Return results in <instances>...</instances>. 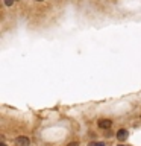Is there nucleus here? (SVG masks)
I'll use <instances>...</instances> for the list:
<instances>
[{"label":"nucleus","mask_w":141,"mask_h":146,"mask_svg":"<svg viewBox=\"0 0 141 146\" xmlns=\"http://www.w3.org/2000/svg\"><path fill=\"white\" fill-rule=\"evenodd\" d=\"M38 2H41V0H38Z\"/></svg>","instance_id":"obj_8"},{"label":"nucleus","mask_w":141,"mask_h":146,"mask_svg":"<svg viewBox=\"0 0 141 146\" xmlns=\"http://www.w3.org/2000/svg\"><path fill=\"white\" fill-rule=\"evenodd\" d=\"M68 146H77V143H76V141H74V143H70V145H68Z\"/></svg>","instance_id":"obj_6"},{"label":"nucleus","mask_w":141,"mask_h":146,"mask_svg":"<svg viewBox=\"0 0 141 146\" xmlns=\"http://www.w3.org/2000/svg\"><path fill=\"white\" fill-rule=\"evenodd\" d=\"M117 139L120 140V141L126 140V139H127V131H126V129H120V131L117 132Z\"/></svg>","instance_id":"obj_3"},{"label":"nucleus","mask_w":141,"mask_h":146,"mask_svg":"<svg viewBox=\"0 0 141 146\" xmlns=\"http://www.w3.org/2000/svg\"><path fill=\"white\" fill-rule=\"evenodd\" d=\"M120 146H123V145H120Z\"/></svg>","instance_id":"obj_9"},{"label":"nucleus","mask_w":141,"mask_h":146,"mask_svg":"<svg viewBox=\"0 0 141 146\" xmlns=\"http://www.w3.org/2000/svg\"><path fill=\"white\" fill-rule=\"evenodd\" d=\"M112 122L108 120V119H102V120H99V126L102 128V129H108V128H111Z\"/></svg>","instance_id":"obj_1"},{"label":"nucleus","mask_w":141,"mask_h":146,"mask_svg":"<svg viewBox=\"0 0 141 146\" xmlns=\"http://www.w3.org/2000/svg\"><path fill=\"white\" fill-rule=\"evenodd\" d=\"M12 3H14V0H5V5H6V6H11Z\"/></svg>","instance_id":"obj_4"},{"label":"nucleus","mask_w":141,"mask_h":146,"mask_svg":"<svg viewBox=\"0 0 141 146\" xmlns=\"http://www.w3.org/2000/svg\"><path fill=\"white\" fill-rule=\"evenodd\" d=\"M15 145L17 146H29V139L27 137H18L15 140Z\"/></svg>","instance_id":"obj_2"},{"label":"nucleus","mask_w":141,"mask_h":146,"mask_svg":"<svg viewBox=\"0 0 141 146\" xmlns=\"http://www.w3.org/2000/svg\"><path fill=\"white\" fill-rule=\"evenodd\" d=\"M0 146H6V145H5V143H2V145H0Z\"/></svg>","instance_id":"obj_7"},{"label":"nucleus","mask_w":141,"mask_h":146,"mask_svg":"<svg viewBox=\"0 0 141 146\" xmlns=\"http://www.w3.org/2000/svg\"><path fill=\"white\" fill-rule=\"evenodd\" d=\"M93 146H105V143H102V141H99V143H94Z\"/></svg>","instance_id":"obj_5"}]
</instances>
